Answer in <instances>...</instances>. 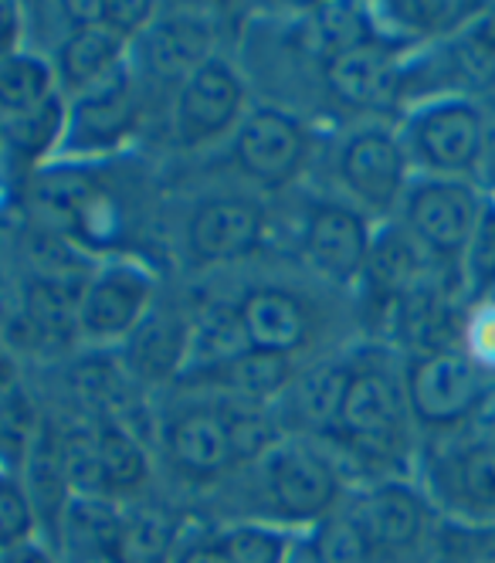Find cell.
I'll list each match as a JSON object with an SVG mask.
<instances>
[{"label": "cell", "mask_w": 495, "mask_h": 563, "mask_svg": "<svg viewBox=\"0 0 495 563\" xmlns=\"http://www.w3.org/2000/svg\"><path fill=\"white\" fill-rule=\"evenodd\" d=\"M400 143L425 177L472 180L488 156V119L465 96H435L407 115Z\"/></svg>", "instance_id": "1"}, {"label": "cell", "mask_w": 495, "mask_h": 563, "mask_svg": "<svg viewBox=\"0 0 495 563\" xmlns=\"http://www.w3.org/2000/svg\"><path fill=\"white\" fill-rule=\"evenodd\" d=\"M407 400L400 380L377 364H356L350 367V380L340 400V411L333 431L343 445L370 462L387 465L404 452L407 441Z\"/></svg>", "instance_id": "2"}, {"label": "cell", "mask_w": 495, "mask_h": 563, "mask_svg": "<svg viewBox=\"0 0 495 563\" xmlns=\"http://www.w3.org/2000/svg\"><path fill=\"white\" fill-rule=\"evenodd\" d=\"M400 387L410 418L435 431L465 424L488 400V377L462 346L415 353L404 367Z\"/></svg>", "instance_id": "3"}, {"label": "cell", "mask_w": 495, "mask_h": 563, "mask_svg": "<svg viewBox=\"0 0 495 563\" xmlns=\"http://www.w3.org/2000/svg\"><path fill=\"white\" fill-rule=\"evenodd\" d=\"M485 194L472 180H448V177H421L410 180L404 194V231L418 241V249L438 262L459 272L469 238L479 224Z\"/></svg>", "instance_id": "4"}, {"label": "cell", "mask_w": 495, "mask_h": 563, "mask_svg": "<svg viewBox=\"0 0 495 563\" xmlns=\"http://www.w3.org/2000/svg\"><path fill=\"white\" fill-rule=\"evenodd\" d=\"M337 174L363 211L387 218L394 208L404 205V194L410 187V156L400 136H394L391 130L363 126L343 143Z\"/></svg>", "instance_id": "5"}, {"label": "cell", "mask_w": 495, "mask_h": 563, "mask_svg": "<svg viewBox=\"0 0 495 563\" xmlns=\"http://www.w3.org/2000/svg\"><path fill=\"white\" fill-rule=\"evenodd\" d=\"M265 486L275 509L288 522H322L329 512H337L340 503V475L316 449L288 441L275 445L265 455Z\"/></svg>", "instance_id": "6"}, {"label": "cell", "mask_w": 495, "mask_h": 563, "mask_svg": "<svg viewBox=\"0 0 495 563\" xmlns=\"http://www.w3.org/2000/svg\"><path fill=\"white\" fill-rule=\"evenodd\" d=\"M309 156V136L296 115L282 109H255L241 119L234 159L248 180L265 190L293 184Z\"/></svg>", "instance_id": "7"}, {"label": "cell", "mask_w": 495, "mask_h": 563, "mask_svg": "<svg viewBox=\"0 0 495 563\" xmlns=\"http://www.w3.org/2000/svg\"><path fill=\"white\" fill-rule=\"evenodd\" d=\"M326 89L350 109H387L400 99L407 68L400 62V45L384 34L322 58Z\"/></svg>", "instance_id": "8"}, {"label": "cell", "mask_w": 495, "mask_h": 563, "mask_svg": "<svg viewBox=\"0 0 495 563\" xmlns=\"http://www.w3.org/2000/svg\"><path fill=\"white\" fill-rule=\"evenodd\" d=\"M153 302V275L136 262L96 272L78 299V333L92 340H130Z\"/></svg>", "instance_id": "9"}, {"label": "cell", "mask_w": 495, "mask_h": 563, "mask_svg": "<svg viewBox=\"0 0 495 563\" xmlns=\"http://www.w3.org/2000/svg\"><path fill=\"white\" fill-rule=\"evenodd\" d=\"M136 133V99L130 89V71L116 68L109 78L92 89L78 92L65 115L62 150L86 153H112Z\"/></svg>", "instance_id": "10"}, {"label": "cell", "mask_w": 495, "mask_h": 563, "mask_svg": "<svg viewBox=\"0 0 495 563\" xmlns=\"http://www.w3.org/2000/svg\"><path fill=\"white\" fill-rule=\"evenodd\" d=\"M244 109V82L221 58L194 68L174 102V126L184 146H204L224 136Z\"/></svg>", "instance_id": "11"}, {"label": "cell", "mask_w": 495, "mask_h": 563, "mask_svg": "<svg viewBox=\"0 0 495 563\" xmlns=\"http://www.w3.org/2000/svg\"><path fill=\"white\" fill-rule=\"evenodd\" d=\"M370 249L374 234L360 211L333 200H319L309 208L302 221V255L319 275L333 278L337 286H350L366 272Z\"/></svg>", "instance_id": "12"}, {"label": "cell", "mask_w": 495, "mask_h": 563, "mask_svg": "<svg viewBox=\"0 0 495 563\" xmlns=\"http://www.w3.org/2000/svg\"><path fill=\"white\" fill-rule=\"evenodd\" d=\"M350 512L377 560L410 553L428 533V503L407 482H377Z\"/></svg>", "instance_id": "13"}, {"label": "cell", "mask_w": 495, "mask_h": 563, "mask_svg": "<svg viewBox=\"0 0 495 563\" xmlns=\"http://www.w3.org/2000/svg\"><path fill=\"white\" fill-rule=\"evenodd\" d=\"M438 499L465 522L495 527V434H479L444 452L435 468Z\"/></svg>", "instance_id": "14"}, {"label": "cell", "mask_w": 495, "mask_h": 563, "mask_svg": "<svg viewBox=\"0 0 495 563\" xmlns=\"http://www.w3.org/2000/svg\"><path fill=\"white\" fill-rule=\"evenodd\" d=\"M265 231V214L244 197H218L204 205L187 221V249L200 265H221L252 255Z\"/></svg>", "instance_id": "15"}, {"label": "cell", "mask_w": 495, "mask_h": 563, "mask_svg": "<svg viewBox=\"0 0 495 563\" xmlns=\"http://www.w3.org/2000/svg\"><path fill=\"white\" fill-rule=\"evenodd\" d=\"M238 319L244 330V343L275 356H288L306 346L312 330V319L302 299L275 286L248 289L238 302Z\"/></svg>", "instance_id": "16"}, {"label": "cell", "mask_w": 495, "mask_h": 563, "mask_svg": "<svg viewBox=\"0 0 495 563\" xmlns=\"http://www.w3.org/2000/svg\"><path fill=\"white\" fill-rule=\"evenodd\" d=\"M163 445L187 478H218L238 462L218 408H190L170 418L163 428Z\"/></svg>", "instance_id": "17"}, {"label": "cell", "mask_w": 495, "mask_h": 563, "mask_svg": "<svg viewBox=\"0 0 495 563\" xmlns=\"http://www.w3.org/2000/svg\"><path fill=\"white\" fill-rule=\"evenodd\" d=\"M122 55H127V37L116 34L112 27L106 24L72 27L55 55V78L72 96H78L102 82V78H109L116 68H122Z\"/></svg>", "instance_id": "18"}, {"label": "cell", "mask_w": 495, "mask_h": 563, "mask_svg": "<svg viewBox=\"0 0 495 563\" xmlns=\"http://www.w3.org/2000/svg\"><path fill=\"white\" fill-rule=\"evenodd\" d=\"M485 4H455V0H404V4H381L374 14L377 34L391 42H444L459 37Z\"/></svg>", "instance_id": "19"}, {"label": "cell", "mask_w": 495, "mask_h": 563, "mask_svg": "<svg viewBox=\"0 0 495 563\" xmlns=\"http://www.w3.org/2000/svg\"><path fill=\"white\" fill-rule=\"evenodd\" d=\"M146 65L160 75H190L211 58V34L194 18H156L146 34Z\"/></svg>", "instance_id": "20"}, {"label": "cell", "mask_w": 495, "mask_h": 563, "mask_svg": "<svg viewBox=\"0 0 495 563\" xmlns=\"http://www.w3.org/2000/svg\"><path fill=\"white\" fill-rule=\"evenodd\" d=\"M190 327L174 316H146L130 336V367L140 377L163 380L187 364Z\"/></svg>", "instance_id": "21"}, {"label": "cell", "mask_w": 495, "mask_h": 563, "mask_svg": "<svg viewBox=\"0 0 495 563\" xmlns=\"http://www.w3.org/2000/svg\"><path fill=\"white\" fill-rule=\"evenodd\" d=\"M208 377L218 380L221 387H228L241 400L265 405L268 397L282 394L296 380V371H293V360L288 356H275V353H262V350L248 346L238 356H231L228 364L208 371Z\"/></svg>", "instance_id": "22"}, {"label": "cell", "mask_w": 495, "mask_h": 563, "mask_svg": "<svg viewBox=\"0 0 495 563\" xmlns=\"http://www.w3.org/2000/svg\"><path fill=\"white\" fill-rule=\"evenodd\" d=\"M65 115L68 106L55 92L48 102H41L31 112L0 119V150H8L18 164H37L65 140Z\"/></svg>", "instance_id": "23"}, {"label": "cell", "mask_w": 495, "mask_h": 563, "mask_svg": "<svg viewBox=\"0 0 495 563\" xmlns=\"http://www.w3.org/2000/svg\"><path fill=\"white\" fill-rule=\"evenodd\" d=\"M55 68L31 52H11L0 58V119L37 109L55 96Z\"/></svg>", "instance_id": "24"}, {"label": "cell", "mask_w": 495, "mask_h": 563, "mask_svg": "<svg viewBox=\"0 0 495 563\" xmlns=\"http://www.w3.org/2000/svg\"><path fill=\"white\" fill-rule=\"evenodd\" d=\"M177 550L174 522L156 509L119 512V533L112 547L116 563H170Z\"/></svg>", "instance_id": "25"}, {"label": "cell", "mask_w": 495, "mask_h": 563, "mask_svg": "<svg viewBox=\"0 0 495 563\" xmlns=\"http://www.w3.org/2000/svg\"><path fill=\"white\" fill-rule=\"evenodd\" d=\"M455 275L469 306H482L495 299V194H485L479 224L469 238Z\"/></svg>", "instance_id": "26"}, {"label": "cell", "mask_w": 495, "mask_h": 563, "mask_svg": "<svg viewBox=\"0 0 495 563\" xmlns=\"http://www.w3.org/2000/svg\"><path fill=\"white\" fill-rule=\"evenodd\" d=\"M78 299L81 296H72L62 282L45 278V282H34V286L24 292L21 316L37 340L65 343L72 336V330H78Z\"/></svg>", "instance_id": "27"}, {"label": "cell", "mask_w": 495, "mask_h": 563, "mask_svg": "<svg viewBox=\"0 0 495 563\" xmlns=\"http://www.w3.org/2000/svg\"><path fill=\"white\" fill-rule=\"evenodd\" d=\"M102 184L89 167H55V170H41L31 184V200L45 211L52 221L68 228V221L89 205V197Z\"/></svg>", "instance_id": "28"}, {"label": "cell", "mask_w": 495, "mask_h": 563, "mask_svg": "<svg viewBox=\"0 0 495 563\" xmlns=\"http://www.w3.org/2000/svg\"><path fill=\"white\" fill-rule=\"evenodd\" d=\"M41 438V421L28 390L11 387L0 397V468H24Z\"/></svg>", "instance_id": "29"}, {"label": "cell", "mask_w": 495, "mask_h": 563, "mask_svg": "<svg viewBox=\"0 0 495 563\" xmlns=\"http://www.w3.org/2000/svg\"><path fill=\"white\" fill-rule=\"evenodd\" d=\"M215 540L231 563H288L293 556V537L268 522H234Z\"/></svg>", "instance_id": "30"}, {"label": "cell", "mask_w": 495, "mask_h": 563, "mask_svg": "<svg viewBox=\"0 0 495 563\" xmlns=\"http://www.w3.org/2000/svg\"><path fill=\"white\" fill-rule=\"evenodd\" d=\"M224 428H228V438H231V449H234V459L238 462H248V459H258V455H268L275 449V428H272V418L262 405L255 400H224L218 408Z\"/></svg>", "instance_id": "31"}, {"label": "cell", "mask_w": 495, "mask_h": 563, "mask_svg": "<svg viewBox=\"0 0 495 563\" xmlns=\"http://www.w3.org/2000/svg\"><path fill=\"white\" fill-rule=\"evenodd\" d=\"M309 547L316 563H377L363 530L356 527L353 512H340V509L316 522Z\"/></svg>", "instance_id": "32"}, {"label": "cell", "mask_w": 495, "mask_h": 563, "mask_svg": "<svg viewBox=\"0 0 495 563\" xmlns=\"http://www.w3.org/2000/svg\"><path fill=\"white\" fill-rule=\"evenodd\" d=\"M374 34H377L374 14H366L360 4H322L316 11V37L322 45V58L346 52Z\"/></svg>", "instance_id": "33"}, {"label": "cell", "mask_w": 495, "mask_h": 563, "mask_svg": "<svg viewBox=\"0 0 495 563\" xmlns=\"http://www.w3.org/2000/svg\"><path fill=\"white\" fill-rule=\"evenodd\" d=\"M346 380H350V367H343V364H326V367H316L309 377H302V384H299V408H302V415L316 428L333 431V421H337V411H340Z\"/></svg>", "instance_id": "34"}, {"label": "cell", "mask_w": 495, "mask_h": 563, "mask_svg": "<svg viewBox=\"0 0 495 563\" xmlns=\"http://www.w3.org/2000/svg\"><path fill=\"white\" fill-rule=\"evenodd\" d=\"M37 512L21 482L8 472H0V553L34 543Z\"/></svg>", "instance_id": "35"}, {"label": "cell", "mask_w": 495, "mask_h": 563, "mask_svg": "<svg viewBox=\"0 0 495 563\" xmlns=\"http://www.w3.org/2000/svg\"><path fill=\"white\" fill-rule=\"evenodd\" d=\"M462 350L472 356V364L495 377V299L482 306H469L465 330H462Z\"/></svg>", "instance_id": "36"}, {"label": "cell", "mask_w": 495, "mask_h": 563, "mask_svg": "<svg viewBox=\"0 0 495 563\" xmlns=\"http://www.w3.org/2000/svg\"><path fill=\"white\" fill-rule=\"evenodd\" d=\"M459 58L469 71H492L495 68V4H485L479 18L455 37Z\"/></svg>", "instance_id": "37"}, {"label": "cell", "mask_w": 495, "mask_h": 563, "mask_svg": "<svg viewBox=\"0 0 495 563\" xmlns=\"http://www.w3.org/2000/svg\"><path fill=\"white\" fill-rule=\"evenodd\" d=\"M156 21V4H146V0H102V24L112 27L116 34L130 37H143L146 27Z\"/></svg>", "instance_id": "38"}, {"label": "cell", "mask_w": 495, "mask_h": 563, "mask_svg": "<svg viewBox=\"0 0 495 563\" xmlns=\"http://www.w3.org/2000/svg\"><path fill=\"white\" fill-rule=\"evenodd\" d=\"M170 563H231V560H228L224 550L218 547L215 533H208V537H194V540L180 543V547L174 550Z\"/></svg>", "instance_id": "39"}, {"label": "cell", "mask_w": 495, "mask_h": 563, "mask_svg": "<svg viewBox=\"0 0 495 563\" xmlns=\"http://www.w3.org/2000/svg\"><path fill=\"white\" fill-rule=\"evenodd\" d=\"M18 37H21V8L0 0V58L18 52Z\"/></svg>", "instance_id": "40"}, {"label": "cell", "mask_w": 495, "mask_h": 563, "mask_svg": "<svg viewBox=\"0 0 495 563\" xmlns=\"http://www.w3.org/2000/svg\"><path fill=\"white\" fill-rule=\"evenodd\" d=\"M0 563H55V556L34 540V543H24V547H18V550L0 553Z\"/></svg>", "instance_id": "41"}, {"label": "cell", "mask_w": 495, "mask_h": 563, "mask_svg": "<svg viewBox=\"0 0 495 563\" xmlns=\"http://www.w3.org/2000/svg\"><path fill=\"white\" fill-rule=\"evenodd\" d=\"M11 387H18V380H14V364H11V360H8L4 353H0V397H4Z\"/></svg>", "instance_id": "42"}, {"label": "cell", "mask_w": 495, "mask_h": 563, "mask_svg": "<svg viewBox=\"0 0 495 563\" xmlns=\"http://www.w3.org/2000/svg\"><path fill=\"white\" fill-rule=\"evenodd\" d=\"M78 563H116L112 556H92V560H78Z\"/></svg>", "instance_id": "43"}]
</instances>
